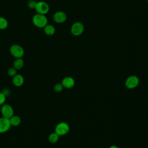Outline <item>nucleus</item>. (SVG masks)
Masks as SVG:
<instances>
[{"label": "nucleus", "mask_w": 148, "mask_h": 148, "mask_svg": "<svg viewBox=\"0 0 148 148\" xmlns=\"http://www.w3.org/2000/svg\"><path fill=\"white\" fill-rule=\"evenodd\" d=\"M11 55L15 58H22L24 55V50L20 45L14 44L12 45L9 49Z\"/></svg>", "instance_id": "f03ea898"}, {"label": "nucleus", "mask_w": 148, "mask_h": 148, "mask_svg": "<svg viewBox=\"0 0 148 148\" xmlns=\"http://www.w3.org/2000/svg\"><path fill=\"white\" fill-rule=\"evenodd\" d=\"M7 72H8V75L9 76L13 77L14 76H15L17 74V69H15L13 66H12L8 69Z\"/></svg>", "instance_id": "f3484780"}, {"label": "nucleus", "mask_w": 148, "mask_h": 148, "mask_svg": "<svg viewBox=\"0 0 148 148\" xmlns=\"http://www.w3.org/2000/svg\"><path fill=\"white\" fill-rule=\"evenodd\" d=\"M53 18L57 23H62L66 20V14L64 12L58 11L53 14Z\"/></svg>", "instance_id": "1a4fd4ad"}, {"label": "nucleus", "mask_w": 148, "mask_h": 148, "mask_svg": "<svg viewBox=\"0 0 148 148\" xmlns=\"http://www.w3.org/2000/svg\"><path fill=\"white\" fill-rule=\"evenodd\" d=\"M35 10L37 13L46 15L49 11V6L45 1H39L36 3Z\"/></svg>", "instance_id": "39448f33"}, {"label": "nucleus", "mask_w": 148, "mask_h": 148, "mask_svg": "<svg viewBox=\"0 0 148 148\" xmlns=\"http://www.w3.org/2000/svg\"><path fill=\"white\" fill-rule=\"evenodd\" d=\"M9 119L5 117H0V134H3L8 131L11 128Z\"/></svg>", "instance_id": "0eeeda50"}, {"label": "nucleus", "mask_w": 148, "mask_h": 148, "mask_svg": "<svg viewBox=\"0 0 148 148\" xmlns=\"http://www.w3.org/2000/svg\"><path fill=\"white\" fill-rule=\"evenodd\" d=\"M139 83V79L138 76L132 75L129 76L125 82V86L128 89H133L136 87Z\"/></svg>", "instance_id": "423d86ee"}, {"label": "nucleus", "mask_w": 148, "mask_h": 148, "mask_svg": "<svg viewBox=\"0 0 148 148\" xmlns=\"http://www.w3.org/2000/svg\"><path fill=\"white\" fill-rule=\"evenodd\" d=\"M6 97L7 96H9L10 94V91L9 89L8 88H5L3 89V90L1 91Z\"/></svg>", "instance_id": "412c9836"}, {"label": "nucleus", "mask_w": 148, "mask_h": 148, "mask_svg": "<svg viewBox=\"0 0 148 148\" xmlns=\"http://www.w3.org/2000/svg\"><path fill=\"white\" fill-rule=\"evenodd\" d=\"M9 121H10L11 126H14V127H16V126L19 125L20 124L21 122V120L20 117L17 116V115L12 116L9 119Z\"/></svg>", "instance_id": "f8f14e48"}, {"label": "nucleus", "mask_w": 148, "mask_h": 148, "mask_svg": "<svg viewBox=\"0 0 148 148\" xmlns=\"http://www.w3.org/2000/svg\"><path fill=\"white\" fill-rule=\"evenodd\" d=\"M8 27V21L3 17H0V29L3 30Z\"/></svg>", "instance_id": "dca6fc26"}, {"label": "nucleus", "mask_w": 148, "mask_h": 148, "mask_svg": "<svg viewBox=\"0 0 148 148\" xmlns=\"http://www.w3.org/2000/svg\"><path fill=\"white\" fill-rule=\"evenodd\" d=\"M84 31V25L80 22H76L71 27V31L73 35L78 36L81 35Z\"/></svg>", "instance_id": "6e6552de"}, {"label": "nucleus", "mask_w": 148, "mask_h": 148, "mask_svg": "<svg viewBox=\"0 0 148 148\" xmlns=\"http://www.w3.org/2000/svg\"><path fill=\"white\" fill-rule=\"evenodd\" d=\"M24 61L22 59V58H16V60L13 61V66L17 70H20L23 68V67L24 66Z\"/></svg>", "instance_id": "4468645a"}, {"label": "nucleus", "mask_w": 148, "mask_h": 148, "mask_svg": "<svg viewBox=\"0 0 148 148\" xmlns=\"http://www.w3.org/2000/svg\"><path fill=\"white\" fill-rule=\"evenodd\" d=\"M147 2H148V0H147Z\"/></svg>", "instance_id": "5701e85b"}, {"label": "nucleus", "mask_w": 148, "mask_h": 148, "mask_svg": "<svg viewBox=\"0 0 148 148\" xmlns=\"http://www.w3.org/2000/svg\"><path fill=\"white\" fill-rule=\"evenodd\" d=\"M1 112L3 117L8 119H10L14 115V109L13 107L8 103H4L1 106Z\"/></svg>", "instance_id": "20e7f679"}, {"label": "nucleus", "mask_w": 148, "mask_h": 148, "mask_svg": "<svg viewBox=\"0 0 148 148\" xmlns=\"http://www.w3.org/2000/svg\"><path fill=\"white\" fill-rule=\"evenodd\" d=\"M43 31L45 34L49 36H51L54 34L56 32V29L53 25L51 24H47L44 28Z\"/></svg>", "instance_id": "ddd939ff"}, {"label": "nucleus", "mask_w": 148, "mask_h": 148, "mask_svg": "<svg viewBox=\"0 0 148 148\" xmlns=\"http://www.w3.org/2000/svg\"><path fill=\"white\" fill-rule=\"evenodd\" d=\"M69 131V126L65 122H60L57 124L55 127V132L59 136L65 135L68 133Z\"/></svg>", "instance_id": "7ed1b4c3"}, {"label": "nucleus", "mask_w": 148, "mask_h": 148, "mask_svg": "<svg viewBox=\"0 0 148 148\" xmlns=\"http://www.w3.org/2000/svg\"><path fill=\"white\" fill-rule=\"evenodd\" d=\"M61 84L63 86L64 88H71L74 86L75 80L72 77L67 76L62 79Z\"/></svg>", "instance_id": "9d476101"}, {"label": "nucleus", "mask_w": 148, "mask_h": 148, "mask_svg": "<svg viewBox=\"0 0 148 148\" xmlns=\"http://www.w3.org/2000/svg\"><path fill=\"white\" fill-rule=\"evenodd\" d=\"M32 21L33 24L39 28H43L48 23L46 15L36 13L32 17Z\"/></svg>", "instance_id": "f257e3e1"}, {"label": "nucleus", "mask_w": 148, "mask_h": 148, "mask_svg": "<svg viewBox=\"0 0 148 148\" xmlns=\"http://www.w3.org/2000/svg\"><path fill=\"white\" fill-rule=\"evenodd\" d=\"M109 148H119L117 146H116V145H112L109 147Z\"/></svg>", "instance_id": "4be33fe9"}, {"label": "nucleus", "mask_w": 148, "mask_h": 148, "mask_svg": "<svg viewBox=\"0 0 148 148\" xmlns=\"http://www.w3.org/2000/svg\"><path fill=\"white\" fill-rule=\"evenodd\" d=\"M6 98V97L2 92H0V106H2L3 104L5 103Z\"/></svg>", "instance_id": "aec40b11"}, {"label": "nucleus", "mask_w": 148, "mask_h": 148, "mask_svg": "<svg viewBox=\"0 0 148 148\" xmlns=\"http://www.w3.org/2000/svg\"><path fill=\"white\" fill-rule=\"evenodd\" d=\"M58 139H59V135L55 132L50 134L48 137L49 141L51 143H56L58 140Z\"/></svg>", "instance_id": "2eb2a0df"}, {"label": "nucleus", "mask_w": 148, "mask_h": 148, "mask_svg": "<svg viewBox=\"0 0 148 148\" xmlns=\"http://www.w3.org/2000/svg\"><path fill=\"white\" fill-rule=\"evenodd\" d=\"M37 2L35 0H30L27 3V6L30 9H35Z\"/></svg>", "instance_id": "6ab92c4d"}, {"label": "nucleus", "mask_w": 148, "mask_h": 148, "mask_svg": "<svg viewBox=\"0 0 148 148\" xmlns=\"http://www.w3.org/2000/svg\"><path fill=\"white\" fill-rule=\"evenodd\" d=\"M63 88H64V87L61 83H56L54 86V90L56 92H60L62 91Z\"/></svg>", "instance_id": "a211bd4d"}, {"label": "nucleus", "mask_w": 148, "mask_h": 148, "mask_svg": "<svg viewBox=\"0 0 148 148\" xmlns=\"http://www.w3.org/2000/svg\"><path fill=\"white\" fill-rule=\"evenodd\" d=\"M24 83V77L20 74H16L12 77V83L16 87H21Z\"/></svg>", "instance_id": "9b49d317"}]
</instances>
